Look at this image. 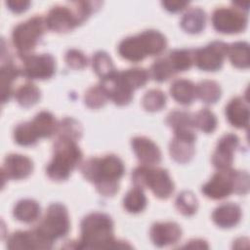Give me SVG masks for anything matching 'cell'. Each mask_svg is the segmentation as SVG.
Here are the masks:
<instances>
[{
	"label": "cell",
	"mask_w": 250,
	"mask_h": 250,
	"mask_svg": "<svg viewBox=\"0 0 250 250\" xmlns=\"http://www.w3.org/2000/svg\"><path fill=\"white\" fill-rule=\"evenodd\" d=\"M82 176L95 185L97 191L104 196H113L118 191V180L125 168L122 160L107 154L102 158L90 157L80 165Z\"/></svg>",
	"instance_id": "obj_1"
},
{
	"label": "cell",
	"mask_w": 250,
	"mask_h": 250,
	"mask_svg": "<svg viewBox=\"0 0 250 250\" xmlns=\"http://www.w3.org/2000/svg\"><path fill=\"white\" fill-rule=\"evenodd\" d=\"M15 97L20 105L29 107L39 101L40 91L33 83L26 82L17 89Z\"/></svg>",
	"instance_id": "obj_33"
},
{
	"label": "cell",
	"mask_w": 250,
	"mask_h": 250,
	"mask_svg": "<svg viewBox=\"0 0 250 250\" xmlns=\"http://www.w3.org/2000/svg\"><path fill=\"white\" fill-rule=\"evenodd\" d=\"M47 29L45 18L34 16L16 25L12 31V42L21 57L30 55Z\"/></svg>",
	"instance_id": "obj_7"
},
{
	"label": "cell",
	"mask_w": 250,
	"mask_h": 250,
	"mask_svg": "<svg viewBox=\"0 0 250 250\" xmlns=\"http://www.w3.org/2000/svg\"><path fill=\"white\" fill-rule=\"evenodd\" d=\"M211 21L218 32L238 33L243 31L247 25V12L238 7H218L212 13Z\"/></svg>",
	"instance_id": "obj_9"
},
{
	"label": "cell",
	"mask_w": 250,
	"mask_h": 250,
	"mask_svg": "<svg viewBox=\"0 0 250 250\" xmlns=\"http://www.w3.org/2000/svg\"><path fill=\"white\" fill-rule=\"evenodd\" d=\"M229 45L223 41H212L205 47L193 50V63L204 71H216L223 65Z\"/></svg>",
	"instance_id": "obj_10"
},
{
	"label": "cell",
	"mask_w": 250,
	"mask_h": 250,
	"mask_svg": "<svg viewBox=\"0 0 250 250\" xmlns=\"http://www.w3.org/2000/svg\"><path fill=\"white\" fill-rule=\"evenodd\" d=\"M166 104V96L159 89H151L145 93L142 98V105L147 111H157Z\"/></svg>",
	"instance_id": "obj_38"
},
{
	"label": "cell",
	"mask_w": 250,
	"mask_h": 250,
	"mask_svg": "<svg viewBox=\"0 0 250 250\" xmlns=\"http://www.w3.org/2000/svg\"><path fill=\"white\" fill-rule=\"evenodd\" d=\"M30 122L38 138H49L57 132L58 123L54 115L49 111H40Z\"/></svg>",
	"instance_id": "obj_26"
},
{
	"label": "cell",
	"mask_w": 250,
	"mask_h": 250,
	"mask_svg": "<svg viewBox=\"0 0 250 250\" xmlns=\"http://www.w3.org/2000/svg\"><path fill=\"white\" fill-rule=\"evenodd\" d=\"M57 133L58 136L77 141L82 136V126L77 120L71 117H65L58 123Z\"/></svg>",
	"instance_id": "obj_40"
},
{
	"label": "cell",
	"mask_w": 250,
	"mask_h": 250,
	"mask_svg": "<svg viewBox=\"0 0 250 250\" xmlns=\"http://www.w3.org/2000/svg\"><path fill=\"white\" fill-rule=\"evenodd\" d=\"M131 146L138 160L143 165H155L161 161L159 147L148 138L138 136L131 140Z\"/></svg>",
	"instance_id": "obj_19"
},
{
	"label": "cell",
	"mask_w": 250,
	"mask_h": 250,
	"mask_svg": "<svg viewBox=\"0 0 250 250\" xmlns=\"http://www.w3.org/2000/svg\"><path fill=\"white\" fill-rule=\"evenodd\" d=\"M108 98L100 85H95L87 89L84 95V103L90 108H100L104 106Z\"/></svg>",
	"instance_id": "obj_41"
},
{
	"label": "cell",
	"mask_w": 250,
	"mask_h": 250,
	"mask_svg": "<svg viewBox=\"0 0 250 250\" xmlns=\"http://www.w3.org/2000/svg\"><path fill=\"white\" fill-rule=\"evenodd\" d=\"M131 177L136 187L148 188L158 198L166 199L174 191V183L166 169L141 165L132 171Z\"/></svg>",
	"instance_id": "obj_6"
},
{
	"label": "cell",
	"mask_w": 250,
	"mask_h": 250,
	"mask_svg": "<svg viewBox=\"0 0 250 250\" xmlns=\"http://www.w3.org/2000/svg\"><path fill=\"white\" fill-rule=\"evenodd\" d=\"M167 45L165 36L154 29L145 30L136 36L124 38L118 45V53L121 58L138 62L147 56L161 54Z\"/></svg>",
	"instance_id": "obj_3"
},
{
	"label": "cell",
	"mask_w": 250,
	"mask_h": 250,
	"mask_svg": "<svg viewBox=\"0 0 250 250\" xmlns=\"http://www.w3.org/2000/svg\"><path fill=\"white\" fill-rule=\"evenodd\" d=\"M92 67L101 79L115 71L110 57L104 51H98L93 55Z\"/></svg>",
	"instance_id": "obj_35"
},
{
	"label": "cell",
	"mask_w": 250,
	"mask_h": 250,
	"mask_svg": "<svg viewBox=\"0 0 250 250\" xmlns=\"http://www.w3.org/2000/svg\"><path fill=\"white\" fill-rule=\"evenodd\" d=\"M14 140L15 142L23 146L34 145L39 139L35 134L31 122H22L18 124L14 129Z\"/></svg>",
	"instance_id": "obj_36"
},
{
	"label": "cell",
	"mask_w": 250,
	"mask_h": 250,
	"mask_svg": "<svg viewBox=\"0 0 250 250\" xmlns=\"http://www.w3.org/2000/svg\"><path fill=\"white\" fill-rule=\"evenodd\" d=\"M33 169V163L30 158L25 155L12 153L6 156L2 166L3 180H21L28 177Z\"/></svg>",
	"instance_id": "obj_16"
},
{
	"label": "cell",
	"mask_w": 250,
	"mask_h": 250,
	"mask_svg": "<svg viewBox=\"0 0 250 250\" xmlns=\"http://www.w3.org/2000/svg\"><path fill=\"white\" fill-rule=\"evenodd\" d=\"M151 78L157 82H164L171 78L176 72L174 71L167 57H161L155 60L148 71Z\"/></svg>",
	"instance_id": "obj_34"
},
{
	"label": "cell",
	"mask_w": 250,
	"mask_h": 250,
	"mask_svg": "<svg viewBox=\"0 0 250 250\" xmlns=\"http://www.w3.org/2000/svg\"><path fill=\"white\" fill-rule=\"evenodd\" d=\"M5 4L9 8V10L16 14H19L24 12L29 7L30 2L26 0H9L6 1Z\"/></svg>",
	"instance_id": "obj_43"
},
{
	"label": "cell",
	"mask_w": 250,
	"mask_h": 250,
	"mask_svg": "<svg viewBox=\"0 0 250 250\" xmlns=\"http://www.w3.org/2000/svg\"><path fill=\"white\" fill-rule=\"evenodd\" d=\"M162 6L165 10L171 13H177L184 10L188 5V2L186 1H163L161 2Z\"/></svg>",
	"instance_id": "obj_44"
},
{
	"label": "cell",
	"mask_w": 250,
	"mask_h": 250,
	"mask_svg": "<svg viewBox=\"0 0 250 250\" xmlns=\"http://www.w3.org/2000/svg\"><path fill=\"white\" fill-rule=\"evenodd\" d=\"M64 61L66 64L73 69H82L88 63L86 56L77 49H69L64 55Z\"/></svg>",
	"instance_id": "obj_42"
},
{
	"label": "cell",
	"mask_w": 250,
	"mask_h": 250,
	"mask_svg": "<svg viewBox=\"0 0 250 250\" xmlns=\"http://www.w3.org/2000/svg\"><path fill=\"white\" fill-rule=\"evenodd\" d=\"M226 117L230 125L242 129L249 125V106L245 98H232L225 108Z\"/></svg>",
	"instance_id": "obj_20"
},
{
	"label": "cell",
	"mask_w": 250,
	"mask_h": 250,
	"mask_svg": "<svg viewBox=\"0 0 250 250\" xmlns=\"http://www.w3.org/2000/svg\"><path fill=\"white\" fill-rule=\"evenodd\" d=\"M165 122L173 129L174 134L194 132L193 115L188 111L174 109L167 114Z\"/></svg>",
	"instance_id": "obj_25"
},
{
	"label": "cell",
	"mask_w": 250,
	"mask_h": 250,
	"mask_svg": "<svg viewBox=\"0 0 250 250\" xmlns=\"http://www.w3.org/2000/svg\"><path fill=\"white\" fill-rule=\"evenodd\" d=\"M81 235L74 248L78 249H107L131 248L124 241L116 240L113 236V222L111 218L101 212L86 215L80 223Z\"/></svg>",
	"instance_id": "obj_2"
},
{
	"label": "cell",
	"mask_w": 250,
	"mask_h": 250,
	"mask_svg": "<svg viewBox=\"0 0 250 250\" xmlns=\"http://www.w3.org/2000/svg\"><path fill=\"white\" fill-rule=\"evenodd\" d=\"M82 159V152L76 141L58 136L53 144V157L46 167V174L53 181L66 180Z\"/></svg>",
	"instance_id": "obj_4"
},
{
	"label": "cell",
	"mask_w": 250,
	"mask_h": 250,
	"mask_svg": "<svg viewBox=\"0 0 250 250\" xmlns=\"http://www.w3.org/2000/svg\"><path fill=\"white\" fill-rule=\"evenodd\" d=\"M47 29L57 33H66L79 25L68 6L52 7L45 17Z\"/></svg>",
	"instance_id": "obj_14"
},
{
	"label": "cell",
	"mask_w": 250,
	"mask_h": 250,
	"mask_svg": "<svg viewBox=\"0 0 250 250\" xmlns=\"http://www.w3.org/2000/svg\"><path fill=\"white\" fill-rule=\"evenodd\" d=\"M206 24V14L205 12L199 8H191L188 12H186L181 21V27L188 33L195 34L201 32Z\"/></svg>",
	"instance_id": "obj_24"
},
{
	"label": "cell",
	"mask_w": 250,
	"mask_h": 250,
	"mask_svg": "<svg viewBox=\"0 0 250 250\" xmlns=\"http://www.w3.org/2000/svg\"><path fill=\"white\" fill-rule=\"evenodd\" d=\"M195 94L200 101L210 104L216 103L220 99L221 88L216 81L205 79L195 86Z\"/></svg>",
	"instance_id": "obj_31"
},
{
	"label": "cell",
	"mask_w": 250,
	"mask_h": 250,
	"mask_svg": "<svg viewBox=\"0 0 250 250\" xmlns=\"http://www.w3.org/2000/svg\"><path fill=\"white\" fill-rule=\"evenodd\" d=\"M184 247L188 248H208V245L206 244V241L201 239H192L189 240Z\"/></svg>",
	"instance_id": "obj_45"
},
{
	"label": "cell",
	"mask_w": 250,
	"mask_h": 250,
	"mask_svg": "<svg viewBox=\"0 0 250 250\" xmlns=\"http://www.w3.org/2000/svg\"><path fill=\"white\" fill-rule=\"evenodd\" d=\"M70 222L66 208L62 203H52L35 229L48 242L52 243L66 235L69 231Z\"/></svg>",
	"instance_id": "obj_8"
},
{
	"label": "cell",
	"mask_w": 250,
	"mask_h": 250,
	"mask_svg": "<svg viewBox=\"0 0 250 250\" xmlns=\"http://www.w3.org/2000/svg\"><path fill=\"white\" fill-rule=\"evenodd\" d=\"M193 126L204 133H212L217 126L215 114L208 108H201L193 115Z\"/></svg>",
	"instance_id": "obj_39"
},
{
	"label": "cell",
	"mask_w": 250,
	"mask_h": 250,
	"mask_svg": "<svg viewBox=\"0 0 250 250\" xmlns=\"http://www.w3.org/2000/svg\"><path fill=\"white\" fill-rule=\"evenodd\" d=\"M123 83L134 92V90L143 87L148 80L149 73L143 67H132L119 71Z\"/></svg>",
	"instance_id": "obj_29"
},
{
	"label": "cell",
	"mask_w": 250,
	"mask_h": 250,
	"mask_svg": "<svg viewBox=\"0 0 250 250\" xmlns=\"http://www.w3.org/2000/svg\"><path fill=\"white\" fill-rule=\"evenodd\" d=\"M21 74L28 79H49L55 73V59L50 54H30L21 57Z\"/></svg>",
	"instance_id": "obj_11"
},
{
	"label": "cell",
	"mask_w": 250,
	"mask_h": 250,
	"mask_svg": "<svg viewBox=\"0 0 250 250\" xmlns=\"http://www.w3.org/2000/svg\"><path fill=\"white\" fill-rule=\"evenodd\" d=\"M239 145L238 137L233 133H227L223 135L216 145L215 150L212 154L213 165L221 169L230 168L233 162V153Z\"/></svg>",
	"instance_id": "obj_13"
},
{
	"label": "cell",
	"mask_w": 250,
	"mask_h": 250,
	"mask_svg": "<svg viewBox=\"0 0 250 250\" xmlns=\"http://www.w3.org/2000/svg\"><path fill=\"white\" fill-rule=\"evenodd\" d=\"M241 208L232 202L223 203L212 213L213 222L220 228L229 229L236 226L241 219Z\"/></svg>",
	"instance_id": "obj_21"
},
{
	"label": "cell",
	"mask_w": 250,
	"mask_h": 250,
	"mask_svg": "<svg viewBox=\"0 0 250 250\" xmlns=\"http://www.w3.org/2000/svg\"><path fill=\"white\" fill-rule=\"evenodd\" d=\"M101 88L104 90L108 100H111L117 105L128 104L133 98V91H131L122 81L118 71L101 79Z\"/></svg>",
	"instance_id": "obj_12"
},
{
	"label": "cell",
	"mask_w": 250,
	"mask_h": 250,
	"mask_svg": "<svg viewBox=\"0 0 250 250\" xmlns=\"http://www.w3.org/2000/svg\"><path fill=\"white\" fill-rule=\"evenodd\" d=\"M20 74H21V69L19 68L10 58L7 62H3L0 69L3 104L7 103L13 94V82Z\"/></svg>",
	"instance_id": "obj_23"
},
{
	"label": "cell",
	"mask_w": 250,
	"mask_h": 250,
	"mask_svg": "<svg viewBox=\"0 0 250 250\" xmlns=\"http://www.w3.org/2000/svg\"><path fill=\"white\" fill-rule=\"evenodd\" d=\"M171 97L183 105L190 104L196 98L195 85L188 79L179 78L171 83L169 89Z\"/></svg>",
	"instance_id": "obj_22"
},
{
	"label": "cell",
	"mask_w": 250,
	"mask_h": 250,
	"mask_svg": "<svg viewBox=\"0 0 250 250\" xmlns=\"http://www.w3.org/2000/svg\"><path fill=\"white\" fill-rule=\"evenodd\" d=\"M249 190V175L246 171L221 169L202 188V193L214 200L229 196L231 193L246 194Z\"/></svg>",
	"instance_id": "obj_5"
},
{
	"label": "cell",
	"mask_w": 250,
	"mask_h": 250,
	"mask_svg": "<svg viewBox=\"0 0 250 250\" xmlns=\"http://www.w3.org/2000/svg\"><path fill=\"white\" fill-rule=\"evenodd\" d=\"M146 205V197L140 187H134L127 191L123 198V207L129 213L142 212Z\"/></svg>",
	"instance_id": "obj_32"
},
{
	"label": "cell",
	"mask_w": 250,
	"mask_h": 250,
	"mask_svg": "<svg viewBox=\"0 0 250 250\" xmlns=\"http://www.w3.org/2000/svg\"><path fill=\"white\" fill-rule=\"evenodd\" d=\"M149 236L155 246L163 247L177 243L182 236V229L175 222H157L152 224Z\"/></svg>",
	"instance_id": "obj_18"
},
{
	"label": "cell",
	"mask_w": 250,
	"mask_h": 250,
	"mask_svg": "<svg viewBox=\"0 0 250 250\" xmlns=\"http://www.w3.org/2000/svg\"><path fill=\"white\" fill-rule=\"evenodd\" d=\"M174 71L181 72L188 70L193 63L192 49H174L167 56Z\"/></svg>",
	"instance_id": "obj_30"
},
{
	"label": "cell",
	"mask_w": 250,
	"mask_h": 250,
	"mask_svg": "<svg viewBox=\"0 0 250 250\" xmlns=\"http://www.w3.org/2000/svg\"><path fill=\"white\" fill-rule=\"evenodd\" d=\"M175 206L181 214L185 216H191L197 210L198 201L191 191L183 190L177 195L175 200Z\"/></svg>",
	"instance_id": "obj_37"
},
{
	"label": "cell",
	"mask_w": 250,
	"mask_h": 250,
	"mask_svg": "<svg viewBox=\"0 0 250 250\" xmlns=\"http://www.w3.org/2000/svg\"><path fill=\"white\" fill-rule=\"evenodd\" d=\"M195 139L196 136L194 132L175 133L174 138L169 144L171 157L179 163L188 162L194 155Z\"/></svg>",
	"instance_id": "obj_15"
},
{
	"label": "cell",
	"mask_w": 250,
	"mask_h": 250,
	"mask_svg": "<svg viewBox=\"0 0 250 250\" xmlns=\"http://www.w3.org/2000/svg\"><path fill=\"white\" fill-rule=\"evenodd\" d=\"M229 59L231 64L237 68H248L250 64L249 45L245 41L231 43L228 47Z\"/></svg>",
	"instance_id": "obj_28"
},
{
	"label": "cell",
	"mask_w": 250,
	"mask_h": 250,
	"mask_svg": "<svg viewBox=\"0 0 250 250\" xmlns=\"http://www.w3.org/2000/svg\"><path fill=\"white\" fill-rule=\"evenodd\" d=\"M13 214L18 221L29 224L38 219L40 215V206L37 201L33 199H21L15 205Z\"/></svg>",
	"instance_id": "obj_27"
},
{
	"label": "cell",
	"mask_w": 250,
	"mask_h": 250,
	"mask_svg": "<svg viewBox=\"0 0 250 250\" xmlns=\"http://www.w3.org/2000/svg\"><path fill=\"white\" fill-rule=\"evenodd\" d=\"M9 249H50L52 243L46 241L34 229L32 230H18L7 240Z\"/></svg>",
	"instance_id": "obj_17"
}]
</instances>
